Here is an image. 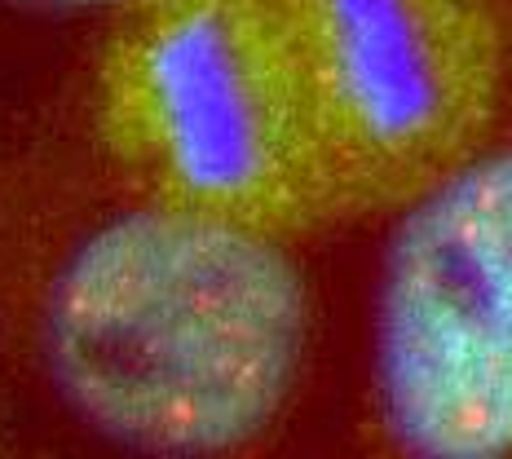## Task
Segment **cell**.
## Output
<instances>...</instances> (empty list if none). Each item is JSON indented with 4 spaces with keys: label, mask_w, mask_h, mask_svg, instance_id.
<instances>
[{
    "label": "cell",
    "mask_w": 512,
    "mask_h": 459,
    "mask_svg": "<svg viewBox=\"0 0 512 459\" xmlns=\"http://www.w3.org/2000/svg\"><path fill=\"white\" fill-rule=\"evenodd\" d=\"M309 296L283 234L146 199L67 256L45 309L62 398L146 455H226L283 411Z\"/></svg>",
    "instance_id": "2"
},
{
    "label": "cell",
    "mask_w": 512,
    "mask_h": 459,
    "mask_svg": "<svg viewBox=\"0 0 512 459\" xmlns=\"http://www.w3.org/2000/svg\"><path fill=\"white\" fill-rule=\"evenodd\" d=\"M384 433L420 459L512 455V142L407 204L376 301Z\"/></svg>",
    "instance_id": "3"
},
{
    "label": "cell",
    "mask_w": 512,
    "mask_h": 459,
    "mask_svg": "<svg viewBox=\"0 0 512 459\" xmlns=\"http://www.w3.org/2000/svg\"><path fill=\"white\" fill-rule=\"evenodd\" d=\"M504 80L499 0H124L98 133L146 199L301 234L407 208Z\"/></svg>",
    "instance_id": "1"
},
{
    "label": "cell",
    "mask_w": 512,
    "mask_h": 459,
    "mask_svg": "<svg viewBox=\"0 0 512 459\" xmlns=\"http://www.w3.org/2000/svg\"><path fill=\"white\" fill-rule=\"evenodd\" d=\"M58 5H93V0H58Z\"/></svg>",
    "instance_id": "4"
}]
</instances>
